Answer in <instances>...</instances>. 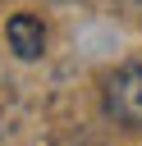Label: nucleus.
Instances as JSON below:
<instances>
[{"instance_id": "2", "label": "nucleus", "mask_w": 142, "mask_h": 146, "mask_svg": "<svg viewBox=\"0 0 142 146\" xmlns=\"http://www.w3.org/2000/svg\"><path fill=\"white\" fill-rule=\"evenodd\" d=\"M5 36H9V46H14L18 59H37V55L46 50V27H41V18H32V14H14V18L5 23Z\"/></svg>"}, {"instance_id": "1", "label": "nucleus", "mask_w": 142, "mask_h": 146, "mask_svg": "<svg viewBox=\"0 0 142 146\" xmlns=\"http://www.w3.org/2000/svg\"><path fill=\"white\" fill-rule=\"evenodd\" d=\"M105 114L119 128H142V64H124L105 78Z\"/></svg>"}]
</instances>
